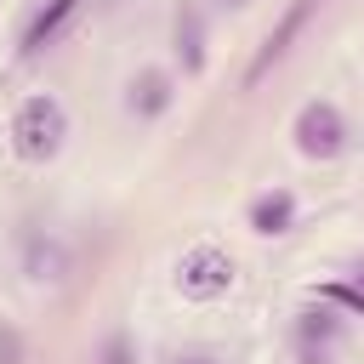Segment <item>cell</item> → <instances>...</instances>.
Returning a JSON list of instances; mask_svg holds the SVG:
<instances>
[{"label":"cell","mask_w":364,"mask_h":364,"mask_svg":"<svg viewBox=\"0 0 364 364\" xmlns=\"http://www.w3.org/2000/svg\"><path fill=\"white\" fill-rule=\"evenodd\" d=\"M68 142V108L51 97V91H34L17 102L11 114V154L23 165H51Z\"/></svg>","instance_id":"obj_1"},{"label":"cell","mask_w":364,"mask_h":364,"mask_svg":"<svg viewBox=\"0 0 364 364\" xmlns=\"http://www.w3.org/2000/svg\"><path fill=\"white\" fill-rule=\"evenodd\" d=\"M290 136H296V154L313 159V165H336L353 148V125H347L336 97H307L290 119Z\"/></svg>","instance_id":"obj_2"},{"label":"cell","mask_w":364,"mask_h":364,"mask_svg":"<svg viewBox=\"0 0 364 364\" xmlns=\"http://www.w3.org/2000/svg\"><path fill=\"white\" fill-rule=\"evenodd\" d=\"M239 279V262L222 250V245H188L171 267V284L182 301H222Z\"/></svg>","instance_id":"obj_3"},{"label":"cell","mask_w":364,"mask_h":364,"mask_svg":"<svg viewBox=\"0 0 364 364\" xmlns=\"http://www.w3.org/2000/svg\"><path fill=\"white\" fill-rule=\"evenodd\" d=\"M17 267H23L28 284L57 290V284H68V273H74V245H68L57 228H23V239H17Z\"/></svg>","instance_id":"obj_4"},{"label":"cell","mask_w":364,"mask_h":364,"mask_svg":"<svg viewBox=\"0 0 364 364\" xmlns=\"http://www.w3.org/2000/svg\"><path fill=\"white\" fill-rule=\"evenodd\" d=\"M318 6H324V0H290V6H284V17L267 28V40L256 46V57H250V68H245V91H250V85H262V80L290 57V46L301 40V28L313 23V11H318Z\"/></svg>","instance_id":"obj_5"},{"label":"cell","mask_w":364,"mask_h":364,"mask_svg":"<svg viewBox=\"0 0 364 364\" xmlns=\"http://www.w3.org/2000/svg\"><path fill=\"white\" fill-rule=\"evenodd\" d=\"M347 341V313L330 307V301H301L290 313V347H318V353H336Z\"/></svg>","instance_id":"obj_6"},{"label":"cell","mask_w":364,"mask_h":364,"mask_svg":"<svg viewBox=\"0 0 364 364\" xmlns=\"http://www.w3.org/2000/svg\"><path fill=\"white\" fill-rule=\"evenodd\" d=\"M171 102H176V74H171V68H136V74L125 80V114H131L136 125L165 119Z\"/></svg>","instance_id":"obj_7"},{"label":"cell","mask_w":364,"mask_h":364,"mask_svg":"<svg viewBox=\"0 0 364 364\" xmlns=\"http://www.w3.org/2000/svg\"><path fill=\"white\" fill-rule=\"evenodd\" d=\"M205 40H210V34H205V6H199V0H182L176 17H171V51H176L182 74H205V63H210Z\"/></svg>","instance_id":"obj_8"},{"label":"cell","mask_w":364,"mask_h":364,"mask_svg":"<svg viewBox=\"0 0 364 364\" xmlns=\"http://www.w3.org/2000/svg\"><path fill=\"white\" fill-rule=\"evenodd\" d=\"M296 193L290 188H262L256 199H250V210H245V222H250V233H262V239H279V233H290L296 228Z\"/></svg>","instance_id":"obj_9"},{"label":"cell","mask_w":364,"mask_h":364,"mask_svg":"<svg viewBox=\"0 0 364 364\" xmlns=\"http://www.w3.org/2000/svg\"><path fill=\"white\" fill-rule=\"evenodd\" d=\"M80 11V0H46L34 17H28V28H23V40H17V51L23 57H34V51H46L63 28H68V17Z\"/></svg>","instance_id":"obj_10"},{"label":"cell","mask_w":364,"mask_h":364,"mask_svg":"<svg viewBox=\"0 0 364 364\" xmlns=\"http://www.w3.org/2000/svg\"><path fill=\"white\" fill-rule=\"evenodd\" d=\"M313 296H318V301H330V307H341V313H358V318H364V284H358L353 273H347V279H330V284H318Z\"/></svg>","instance_id":"obj_11"},{"label":"cell","mask_w":364,"mask_h":364,"mask_svg":"<svg viewBox=\"0 0 364 364\" xmlns=\"http://www.w3.org/2000/svg\"><path fill=\"white\" fill-rule=\"evenodd\" d=\"M91 364H142V353H136L131 330H108V336L97 341V358H91Z\"/></svg>","instance_id":"obj_12"},{"label":"cell","mask_w":364,"mask_h":364,"mask_svg":"<svg viewBox=\"0 0 364 364\" xmlns=\"http://www.w3.org/2000/svg\"><path fill=\"white\" fill-rule=\"evenodd\" d=\"M23 358H28V341H23V330L0 318V364H23Z\"/></svg>","instance_id":"obj_13"},{"label":"cell","mask_w":364,"mask_h":364,"mask_svg":"<svg viewBox=\"0 0 364 364\" xmlns=\"http://www.w3.org/2000/svg\"><path fill=\"white\" fill-rule=\"evenodd\" d=\"M165 364H228L222 353H205V347H188V353H171Z\"/></svg>","instance_id":"obj_14"},{"label":"cell","mask_w":364,"mask_h":364,"mask_svg":"<svg viewBox=\"0 0 364 364\" xmlns=\"http://www.w3.org/2000/svg\"><path fill=\"white\" fill-rule=\"evenodd\" d=\"M296 353V364H330V353H318V347H290Z\"/></svg>","instance_id":"obj_15"},{"label":"cell","mask_w":364,"mask_h":364,"mask_svg":"<svg viewBox=\"0 0 364 364\" xmlns=\"http://www.w3.org/2000/svg\"><path fill=\"white\" fill-rule=\"evenodd\" d=\"M210 6H216V11H245L250 0H210Z\"/></svg>","instance_id":"obj_16"},{"label":"cell","mask_w":364,"mask_h":364,"mask_svg":"<svg viewBox=\"0 0 364 364\" xmlns=\"http://www.w3.org/2000/svg\"><path fill=\"white\" fill-rule=\"evenodd\" d=\"M353 279H358V284H364V262H358V267H353Z\"/></svg>","instance_id":"obj_17"}]
</instances>
